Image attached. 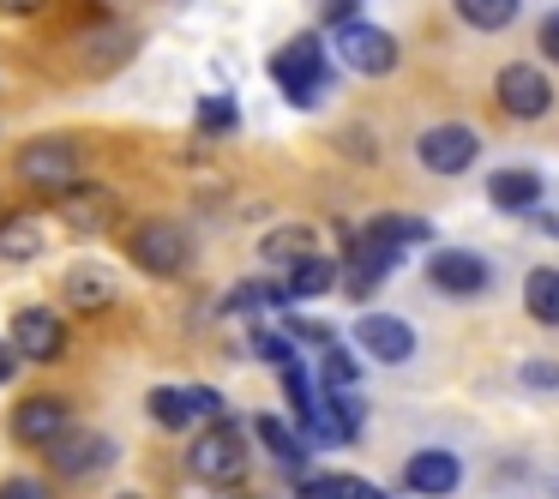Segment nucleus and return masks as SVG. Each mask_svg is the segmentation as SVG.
Instances as JSON below:
<instances>
[{
    "instance_id": "1",
    "label": "nucleus",
    "mask_w": 559,
    "mask_h": 499,
    "mask_svg": "<svg viewBox=\"0 0 559 499\" xmlns=\"http://www.w3.org/2000/svg\"><path fill=\"white\" fill-rule=\"evenodd\" d=\"M13 175H19L25 193L55 199V205H61L67 193L85 187V157H79V145L67 133H43V139H31V145L13 151Z\"/></svg>"
},
{
    "instance_id": "34",
    "label": "nucleus",
    "mask_w": 559,
    "mask_h": 499,
    "mask_svg": "<svg viewBox=\"0 0 559 499\" xmlns=\"http://www.w3.org/2000/svg\"><path fill=\"white\" fill-rule=\"evenodd\" d=\"M187 397H193V415L199 421H223V397L211 385H187Z\"/></svg>"
},
{
    "instance_id": "24",
    "label": "nucleus",
    "mask_w": 559,
    "mask_h": 499,
    "mask_svg": "<svg viewBox=\"0 0 559 499\" xmlns=\"http://www.w3.org/2000/svg\"><path fill=\"white\" fill-rule=\"evenodd\" d=\"M451 7H457L463 25L487 31V37H493V31H511V25H518V13H523V0H451Z\"/></svg>"
},
{
    "instance_id": "37",
    "label": "nucleus",
    "mask_w": 559,
    "mask_h": 499,
    "mask_svg": "<svg viewBox=\"0 0 559 499\" xmlns=\"http://www.w3.org/2000/svg\"><path fill=\"white\" fill-rule=\"evenodd\" d=\"M523 223H530L535 235H547V241H559V217H554V211H530Z\"/></svg>"
},
{
    "instance_id": "4",
    "label": "nucleus",
    "mask_w": 559,
    "mask_h": 499,
    "mask_svg": "<svg viewBox=\"0 0 559 499\" xmlns=\"http://www.w3.org/2000/svg\"><path fill=\"white\" fill-rule=\"evenodd\" d=\"M331 55H337V67H349L361 79H385L397 67V37L373 19H349V25L331 31Z\"/></svg>"
},
{
    "instance_id": "14",
    "label": "nucleus",
    "mask_w": 559,
    "mask_h": 499,
    "mask_svg": "<svg viewBox=\"0 0 559 499\" xmlns=\"http://www.w3.org/2000/svg\"><path fill=\"white\" fill-rule=\"evenodd\" d=\"M403 487H409V494H421V499H445V494H457V487H463V463H457V451H439V445L409 451V463H403Z\"/></svg>"
},
{
    "instance_id": "36",
    "label": "nucleus",
    "mask_w": 559,
    "mask_h": 499,
    "mask_svg": "<svg viewBox=\"0 0 559 499\" xmlns=\"http://www.w3.org/2000/svg\"><path fill=\"white\" fill-rule=\"evenodd\" d=\"M535 37H542V55H547V61L559 67V7H554V13L542 19V31H535Z\"/></svg>"
},
{
    "instance_id": "10",
    "label": "nucleus",
    "mask_w": 559,
    "mask_h": 499,
    "mask_svg": "<svg viewBox=\"0 0 559 499\" xmlns=\"http://www.w3.org/2000/svg\"><path fill=\"white\" fill-rule=\"evenodd\" d=\"M7 343L19 349V361H61L67 355V325L55 307H19Z\"/></svg>"
},
{
    "instance_id": "18",
    "label": "nucleus",
    "mask_w": 559,
    "mask_h": 499,
    "mask_svg": "<svg viewBox=\"0 0 559 499\" xmlns=\"http://www.w3.org/2000/svg\"><path fill=\"white\" fill-rule=\"evenodd\" d=\"M253 439L295 475V487L307 482V439H301V427H289L283 415H253Z\"/></svg>"
},
{
    "instance_id": "31",
    "label": "nucleus",
    "mask_w": 559,
    "mask_h": 499,
    "mask_svg": "<svg viewBox=\"0 0 559 499\" xmlns=\"http://www.w3.org/2000/svg\"><path fill=\"white\" fill-rule=\"evenodd\" d=\"M355 494V475H307L295 487V499H349Z\"/></svg>"
},
{
    "instance_id": "6",
    "label": "nucleus",
    "mask_w": 559,
    "mask_h": 499,
    "mask_svg": "<svg viewBox=\"0 0 559 499\" xmlns=\"http://www.w3.org/2000/svg\"><path fill=\"white\" fill-rule=\"evenodd\" d=\"M475 157H481V133L463 127V121H439V127H427V133L415 139V163H421L427 175H439V181L475 169Z\"/></svg>"
},
{
    "instance_id": "12",
    "label": "nucleus",
    "mask_w": 559,
    "mask_h": 499,
    "mask_svg": "<svg viewBox=\"0 0 559 499\" xmlns=\"http://www.w3.org/2000/svg\"><path fill=\"white\" fill-rule=\"evenodd\" d=\"M427 283L439 295H487L493 289V265L481 253H469V247H439L427 259Z\"/></svg>"
},
{
    "instance_id": "17",
    "label": "nucleus",
    "mask_w": 559,
    "mask_h": 499,
    "mask_svg": "<svg viewBox=\"0 0 559 499\" xmlns=\"http://www.w3.org/2000/svg\"><path fill=\"white\" fill-rule=\"evenodd\" d=\"M61 301H67V313H103V307H115V277H109V265H67Z\"/></svg>"
},
{
    "instance_id": "2",
    "label": "nucleus",
    "mask_w": 559,
    "mask_h": 499,
    "mask_svg": "<svg viewBox=\"0 0 559 499\" xmlns=\"http://www.w3.org/2000/svg\"><path fill=\"white\" fill-rule=\"evenodd\" d=\"M127 259H133L145 277H181L187 265H193V235L181 229V223H169V217H145V223H133L127 229Z\"/></svg>"
},
{
    "instance_id": "41",
    "label": "nucleus",
    "mask_w": 559,
    "mask_h": 499,
    "mask_svg": "<svg viewBox=\"0 0 559 499\" xmlns=\"http://www.w3.org/2000/svg\"><path fill=\"white\" fill-rule=\"evenodd\" d=\"M121 499H139V494H121Z\"/></svg>"
},
{
    "instance_id": "38",
    "label": "nucleus",
    "mask_w": 559,
    "mask_h": 499,
    "mask_svg": "<svg viewBox=\"0 0 559 499\" xmlns=\"http://www.w3.org/2000/svg\"><path fill=\"white\" fill-rule=\"evenodd\" d=\"M43 7H49V0H0V13L7 19H31V13H43Z\"/></svg>"
},
{
    "instance_id": "25",
    "label": "nucleus",
    "mask_w": 559,
    "mask_h": 499,
    "mask_svg": "<svg viewBox=\"0 0 559 499\" xmlns=\"http://www.w3.org/2000/svg\"><path fill=\"white\" fill-rule=\"evenodd\" d=\"M145 409H151V421H157L163 433H187V427L199 421V415H193V397H187L181 385H157V391L145 397Z\"/></svg>"
},
{
    "instance_id": "27",
    "label": "nucleus",
    "mask_w": 559,
    "mask_h": 499,
    "mask_svg": "<svg viewBox=\"0 0 559 499\" xmlns=\"http://www.w3.org/2000/svg\"><path fill=\"white\" fill-rule=\"evenodd\" d=\"M319 385L331 391V397H337V391H355L361 385V361H355V349H325V361H319Z\"/></svg>"
},
{
    "instance_id": "23",
    "label": "nucleus",
    "mask_w": 559,
    "mask_h": 499,
    "mask_svg": "<svg viewBox=\"0 0 559 499\" xmlns=\"http://www.w3.org/2000/svg\"><path fill=\"white\" fill-rule=\"evenodd\" d=\"M523 313H530L535 325H559V271L554 265H535L530 277H523Z\"/></svg>"
},
{
    "instance_id": "32",
    "label": "nucleus",
    "mask_w": 559,
    "mask_h": 499,
    "mask_svg": "<svg viewBox=\"0 0 559 499\" xmlns=\"http://www.w3.org/2000/svg\"><path fill=\"white\" fill-rule=\"evenodd\" d=\"M283 331H289L295 343H313V349H337V337H331L325 319H283Z\"/></svg>"
},
{
    "instance_id": "40",
    "label": "nucleus",
    "mask_w": 559,
    "mask_h": 499,
    "mask_svg": "<svg viewBox=\"0 0 559 499\" xmlns=\"http://www.w3.org/2000/svg\"><path fill=\"white\" fill-rule=\"evenodd\" d=\"M349 499H385V494H379V487H367V482H355V494Z\"/></svg>"
},
{
    "instance_id": "5",
    "label": "nucleus",
    "mask_w": 559,
    "mask_h": 499,
    "mask_svg": "<svg viewBox=\"0 0 559 499\" xmlns=\"http://www.w3.org/2000/svg\"><path fill=\"white\" fill-rule=\"evenodd\" d=\"M187 470L199 475L205 487H235L247 475V439L235 421H211L205 433L193 439V451H187Z\"/></svg>"
},
{
    "instance_id": "35",
    "label": "nucleus",
    "mask_w": 559,
    "mask_h": 499,
    "mask_svg": "<svg viewBox=\"0 0 559 499\" xmlns=\"http://www.w3.org/2000/svg\"><path fill=\"white\" fill-rule=\"evenodd\" d=\"M523 385H542V391H559V361H530V367H523Z\"/></svg>"
},
{
    "instance_id": "22",
    "label": "nucleus",
    "mask_w": 559,
    "mask_h": 499,
    "mask_svg": "<svg viewBox=\"0 0 559 499\" xmlns=\"http://www.w3.org/2000/svg\"><path fill=\"white\" fill-rule=\"evenodd\" d=\"M319 247H313V229H307V223H283V229H271L265 241H259V259H265V265H301V259H313Z\"/></svg>"
},
{
    "instance_id": "16",
    "label": "nucleus",
    "mask_w": 559,
    "mask_h": 499,
    "mask_svg": "<svg viewBox=\"0 0 559 499\" xmlns=\"http://www.w3.org/2000/svg\"><path fill=\"white\" fill-rule=\"evenodd\" d=\"M133 49H139V37L127 25H97V31L79 37V67H85L91 79H109L121 61H133Z\"/></svg>"
},
{
    "instance_id": "21",
    "label": "nucleus",
    "mask_w": 559,
    "mask_h": 499,
    "mask_svg": "<svg viewBox=\"0 0 559 499\" xmlns=\"http://www.w3.org/2000/svg\"><path fill=\"white\" fill-rule=\"evenodd\" d=\"M367 235L385 241L391 253H403V247H427V241H433V223L415 217V211H379V217L367 223Z\"/></svg>"
},
{
    "instance_id": "7",
    "label": "nucleus",
    "mask_w": 559,
    "mask_h": 499,
    "mask_svg": "<svg viewBox=\"0 0 559 499\" xmlns=\"http://www.w3.org/2000/svg\"><path fill=\"white\" fill-rule=\"evenodd\" d=\"M397 259L403 253H391V247L373 241L367 229H343V289H349L355 301H367V295L397 271Z\"/></svg>"
},
{
    "instance_id": "33",
    "label": "nucleus",
    "mask_w": 559,
    "mask_h": 499,
    "mask_svg": "<svg viewBox=\"0 0 559 499\" xmlns=\"http://www.w3.org/2000/svg\"><path fill=\"white\" fill-rule=\"evenodd\" d=\"M0 499H49V487H43L37 475H7V482H0Z\"/></svg>"
},
{
    "instance_id": "11",
    "label": "nucleus",
    "mask_w": 559,
    "mask_h": 499,
    "mask_svg": "<svg viewBox=\"0 0 559 499\" xmlns=\"http://www.w3.org/2000/svg\"><path fill=\"white\" fill-rule=\"evenodd\" d=\"M109 463H115V439L97 433V427H73V433L49 451V470L61 475V482H91V475H103Z\"/></svg>"
},
{
    "instance_id": "3",
    "label": "nucleus",
    "mask_w": 559,
    "mask_h": 499,
    "mask_svg": "<svg viewBox=\"0 0 559 499\" xmlns=\"http://www.w3.org/2000/svg\"><path fill=\"white\" fill-rule=\"evenodd\" d=\"M271 79L283 85V97H289L295 109H319V97H325V85H331L325 43H319V37L283 43V49L271 55Z\"/></svg>"
},
{
    "instance_id": "13",
    "label": "nucleus",
    "mask_w": 559,
    "mask_h": 499,
    "mask_svg": "<svg viewBox=\"0 0 559 499\" xmlns=\"http://www.w3.org/2000/svg\"><path fill=\"white\" fill-rule=\"evenodd\" d=\"M355 343H361L373 361L403 367L415 355V325H409V319H397V313H361V319H355Z\"/></svg>"
},
{
    "instance_id": "8",
    "label": "nucleus",
    "mask_w": 559,
    "mask_h": 499,
    "mask_svg": "<svg viewBox=\"0 0 559 499\" xmlns=\"http://www.w3.org/2000/svg\"><path fill=\"white\" fill-rule=\"evenodd\" d=\"M493 97H499V109H506L511 121H542V115L554 109V79H547L542 67H530V61H511V67H499Z\"/></svg>"
},
{
    "instance_id": "39",
    "label": "nucleus",
    "mask_w": 559,
    "mask_h": 499,
    "mask_svg": "<svg viewBox=\"0 0 559 499\" xmlns=\"http://www.w3.org/2000/svg\"><path fill=\"white\" fill-rule=\"evenodd\" d=\"M19 373V349H13V343H7V337H0V385H7V379H13Z\"/></svg>"
},
{
    "instance_id": "19",
    "label": "nucleus",
    "mask_w": 559,
    "mask_h": 499,
    "mask_svg": "<svg viewBox=\"0 0 559 499\" xmlns=\"http://www.w3.org/2000/svg\"><path fill=\"white\" fill-rule=\"evenodd\" d=\"M542 193H547V181L535 169H493L487 175V199H493L499 211H518V217L542 211Z\"/></svg>"
},
{
    "instance_id": "20",
    "label": "nucleus",
    "mask_w": 559,
    "mask_h": 499,
    "mask_svg": "<svg viewBox=\"0 0 559 499\" xmlns=\"http://www.w3.org/2000/svg\"><path fill=\"white\" fill-rule=\"evenodd\" d=\"M337 283H343V265L325 253H313V259L283 271V295H289V301H319V295H331Z\"/></svg>"
},
{
    "instance_id": "9",
    "label": "nucleus",
    "mask_w": 559,
    "mask_h": 499,
    "mask_svg": "<svg viewBox=\"0 0 559 499\" xmlns=\"http://www.w3.org/2000/svg\"><path fill=\"white\" fill-rule=\"evenodd\" d=\"M73 403L55 397V391H43V397H25L13 409V439L19 445H37V451H55L67 433H73Z\"/></svg>"
},
{
    "instance_id": "15",
    "label": "nucleus",
    "mask_w": 559,
    "mask_h": 499,
    "mask_svg": "<svg viewBox=\"0 0 559 499\" xmlns=\"http://www.w3.org/2000/svg\"><path fill=\"white\" fill-rule=\"evenodd\" d=\"M61 223H67L73 235H103V229H115V223H121V199H115L109 187L85 181L79 193L61 199Z\"/></svg>"
},
{
    "instance_id": "29",
    "label": "nucleus",
    "mask_w": 559,
    "mask_h": 499,
    "mask_svg": "<svg viewBox=\"0 0 559 499\" xmlns=\"http://www.w3.org/2000/svg\"><path fill=\"white\" fill-rule=\"evenodd\" d=\"M253 355H259V361H271L277 373H283L289 361H301V355H295V337H289V331H265V325H253Z\"/></svg>"
},
{
    "instance_id": "26",
    "label": "nucleus",
    "mask_w": 559,
    "mask_h": 499,
    "mask_svg": "<svg viewBox=\"0 0 559 499\" xmlns=\"http://www.w3.org/2000/svg\"><path fill=\"white\" fill-rule=\"evenodd\" d=\"M43 253V229H37V217H7L0 223V259H37Z\"/></svg>"
},
{
    "instance_id": "30",
    "label": "nucleus",
    "mask_w": 559,
    "mask_h": 499,
    "mask_svg": "<svg viewBox=\"0 0 559 499\" xmlns=\"http://www.w3.org/2000/svg\"><path fill=\"white\" fill-rule=\"evenodd\" d=\"M325 403H331V421H337V433H343V439H361L367 403L355 397V391H337V397H325Z\"/></svg>"
},
{
    "instance_id": "42",
    "label": "nucleus",
    "mask_w": 559,
    "mask_h": 499,
    "mask_svg": "<svg viewBox=\"0 0 559 499\" xmlns=\"http://www.w3.org/2000/svg\"><path fill=\"white\" fill-rule=\"evenodd\" d=\"M0 223H7V217H0Z\"/></svg>"
},
{
    "instance_id": "28",
    "label": "nucleus",
    "mask_w": 559,
    "mask_h": 499,
    "mask_svg": "<svg viewBox=\"0 0 559 499\" xmlns=\"http://www.w3.org/2000/svg\"><path fill=\"white\" fill-rule=\"evenodd\" d=\"M193 121H199V133H205V139H229L235 127H241V109H235V97H205L193 109Z\"/></svg>"
}]
</instances>
